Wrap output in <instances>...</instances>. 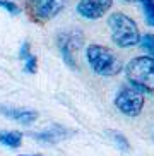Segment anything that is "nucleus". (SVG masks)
I'll return each mask as SVG.
<instances>
[{"label": "nucleus", "mask_w": 154, "mask_h": 156, "mask_svg": "<svg viewBox=\"0 0 154 156\" xmlns=\"http://www.w3.org/2000/svg\"><path fill=\"white\" fill-rule=\"evenodd\" d=\"M0 144L10 149H17L23 144V134L17 130H4L0 132Z\"/></svg>", "instance_id": "obj_11"}, {"label": "nucleus", "mask_w": 154, "mask_h": 156, "mask_svg": "<svg viewBox=\"0 0 154 156\" xmlns=\"http://www.w3.org/2000/svg\"><path fill=\"white\" fill-rule=\"evenodd\" d=\"M0 9L7 10L10 16H19L21 14V7H19L16 2H10V0H0Z\"/></svg>", "instance_id": "obj_15"}, {"label": "nucleus", "mask_w": 154, "mask_h": 156, "mask_svg": "<svg viewBox=\"0 0 154 156\" xmlns=\"http://www.w3.org/2000/svg\"><path fill=\"white\" fill-rule=\"evenodd\" d=\"M108 28L111 33V41L120 48H132L141 41L139 26L130 16L123 12H113L108 16Z\"/></svg>", "instance_id": "obj_2"}, {"label": "nucleus", "mask_w": 154, "mask_h": 156, "mask_svg": "<svg viewBox=\"0 0 154 156\" xmlns=\"http://www.w3.org/2000/svg\"><path fill=\"white\" fill-rule=\"evenodd\" d=\"M82 45H84V34L81 31H62L58 33L57 36V46H58L60 53H62V58H64L65 65L70 67L72 70L77 69V62H75V53L77 50H81Z\"/></svg>", "instance_id": "obj_6"}, {"label": "nucleus", "mask_w": 154, "mask_h": 156, "mask_svg": "<svg viewBox=\"0 0 154 156\" xmlns=\"http://www.w3.org/2000/svg\"><path fill=\"white\" fill-rule=\"evenodd\" d=\"M139 4H141L145 24L154 28V0H139Z\"/></svg>", "instance_id": "obj_13"}, {"label": "nucleus", "mask_w": 154, "mask_h": 156, "mask_svg": "<svg viewBox=\"0 0 154 156\" xmlns=\"http://www.w3.org/2000/svg\"><path fill=\"white\" fill-rule=\"evenodd\" d=\"M122 2H125V4H135V2H139V0H122Z\"/></svg>", "instance_id": "obj_16"}, {"label": "nucleus", "mask_w": 154, "mask_h": 156, "mask_svg": "<svg viewBox=\"0 0 154 156\" xmlns=\"http://www.w3.org/2000/svg\"><path fill=\"white\" fill-rule=\"evenodd\" d=\"M145 98L144 93L135 89L134 86H123L115 96V106L125 117H139L144 108Z\"/></svg>", "instance_id": "obj_5"}, {"label": "nucleus", "mask_w": 154, "mask_h": 156, "mask_svg": "<svg viewBox=\"0 0 154 156\" xmlns=\"http://www.w3.org/2000/svg\"><path fill=\"white\" fill-rule=\"evenodd\" d=\"M86 58L93 72L101 77H113L123 69L120 57L104 45H98V43L89 45L86 48Z\"/></svg>", "instance_id": "obj_1"}, {"label": "nucleus", "mask_w": 154, "mask_h": 156, "mask_svg": "<svg viewBox=\"0 0 154 156\" xmlns=\"http://www.w3.org/2000/svg\"><path fill=\"white\" fill-rule=\"evenodd\" d=\"M113 5V0H79L77 4V14L82 19L87 21H96L106 16L110 9Z\"/></svg>", "instance_id": "obj_7"}, {"label": "nucleus", "mask_w": 154, "mask_h": 156, "mask_svg": "<svg viewBox=\"0 0 154 156\" xmlns=\"http://www.w3.org/2000/svg\"><path fill=\"white\" fill-rule=\"evenodd\" d=\"M128 84L141 93H154V57L141 55L132 58L125 67Z\"/></svg>", "instance_id": "obj_3"}, {"label": "nucleus", "mask_w": 154, "mask_h": 156, "mask_svg": "<svg viewBox=\"0 0 154 156\" xmlns=\"http://www.w3.org/2000/svg\"><path fill=\"white\" fill-rule=\"evenodd\" d=\"M67 0H26V14L36 24H45L64 10Z\"/></svg>", "instance_id": "obj_4"}, {"label": "nucleus", "mask_w": 154, "mask_h": 156, "mask_svg": "<svg viewBox=\"0 0 154 156\" xmlns=\"http://www.w3.org/2000/svg\"><path fill=\"white\" fill-rule=\"evenodd\" d=\"M19 57L24 62V70L27 74H36L38 70V57H34L31 53V45L29 41H24L21 46V51H19Z\"/></svg>", "instance_id": "obj_10"}, {"label": "nucleus", "mask_w": 154, "mask_h": 156, "mask_svg": "<svg viewBox=\"0 0 154 156\" xmlns=\"http://www.w3.org/2000/svg\"><path fill=\"white\" fill-rule=\"evenodd\" d=\"M106 136H108V139L115 144V147L120 149L122 153H128V151H130V142H128V139H127L125 134L118 132V130H111V129H108V130H106Z\"/></svg>", "instance_id": "obj_12"}, {"label": "nucleus", "mask_w": 154, "mask_h": 156, "mask_svg": "<svg viewBox=\"0 0 154 156\" xmlns=\"http://www.w3.org/2000/svg\"><path fill=\"white\" fill-rule=\"evenodd\" d=\"M21 156H41V154H21Z\"/></svg>", "instance_id": "obj_17"}, {"label": "nucleus", "mask_w": 154, "mask_h": 156, "mask_svg": "<svg viewBox=\"0 0 154 156\" xmlns=\"http://www.w3.org/2000/svg\"><path fill=\"white\" fill-rule=\"evenodd\" d=\"M0 113L10 120H16L23 125H33L38 120V112L26 110V108H16V106L0 105Z\"/></svg>", "instance_id": "obj_9"}, {"label": "nucleus", "mask_w": 154, "mask_h": 156, "mask_svg": "<svg viewBox=\"0 0 154 156\" xmlns=\"http://www.w3.org/2000/svg\"><path fill=\"white\" fill-rule=\"evenodd\" d=\"M141 50L144 51V55L154 57V34L152 33H145L141 36V41H139Z\"/></svg>", "instance_id": "obj_14"}, {"label": "nucleus", "mask_w": 154, "mask_h": 156, "mask_svg": "<svg viewBox=\"0 0 154 156\" xmlns=\"http://www.w3.org/2000/svg\"><path fill=\"white\" fill-rule=\"evenodd\" d=\"M70 136H74L72 130L65 129L64 125H60V124H53V125H50L48 129L41 130V132L33 134V137L36 139L38 142H41V144H46V146L57 144V142L64 141V139L70 137Z\"/></svg>", "instance_id": "obj_8"}]
</instances>
